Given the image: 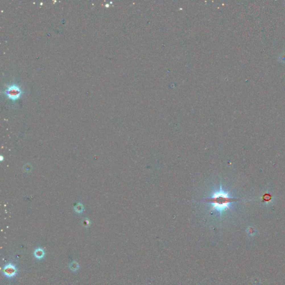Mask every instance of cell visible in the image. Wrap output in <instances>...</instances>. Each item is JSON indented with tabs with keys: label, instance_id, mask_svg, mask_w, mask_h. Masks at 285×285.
<instances>
[{
	"label": "cell",
	"instance_id": "cell-1",
	"mask_svg": "<svg viewBox=\"0 0 285 285\" xmlns=\"http://www.w3.org/2000/svg\"><path fill=\"white\" fill-rule=\"evenodd\" d=\"M236 201V199L231 197L228 193L224 191L220 187V189L214 192L207 202L212 205L211 210H216L222 214L223 212L230 209L231 204Z\"/></svg>",
	"mask_w": 285,
	"mask_h": 285
},
{
	"label": "cell",
	"instance_id": "cell-3",
	"mask_svg": "<svg viewBox=\"0 0 285 285\" xmlns=\"http://www.w3.org/2000/svg\"><path fill=\"white\" fill-rule=\"evenodd\" d=\"M17 272L16 268L12 264H8L3 268V272L4 274L8 277H12L16 275Z\"/></svg>",
	"mask_w": 285,
	"mask_h": 285
},
{
	"label": "cell",
	"instance_id": "cell-6",
	"mask_svg": "<svg viewBox=\"0 0 285 285\" xmlns=\"http://www.w3.org/2000/svg\"><path fill=\"white\" fill-rule=\"evenodd\" d=\"M247 233H248L249 235H254L255 233V230L254 228L251 227H249L247 230Z\"/></svg>",
	"mask_w": 285,
	"mask_h": 285
},
{
	"label": "cell",
	"instance_id": "cell-4",
	"mask_svg": "<svg viewBox=\"0 0 285 285\" xmlns=\"http://www.w3.org/2000/svg\"><path fill=\"white\" fill-rule=\"evenodd\" d=\"M34 255H35V256L37 258V259H41L44 256V251L42 249H40V248H39V249H37L35 251V252H34Z\"/></svg>",
	"mask_w": 285,
	"mask_h": 285
},
{
	"label": "cell",
	"instance_id": "cell-2",
	"mask_svg": "<svg viewBox=\"0 0 285 285\" xmlns=\"http://www.w3.org/2000/svg\"><path fill=\"white\" fill-rule=\"evenodd\" d=\"M6 96L13 100H16L18 99L21 94L22 91L17 85H12L9 86L5 91Z\"/></svg>",
	"mask_w": 285,
	"mask_h": 285
},
{
	"label": "cell",
	"instance_id": "cell-5",
	"mask_svg": "<svg viewBox=\"0 0 285 285\" xmlns=\"http://www.w3.org/2000/svg\"><path fill=\"white\" fill-rule=\"evenodd\" d=\"M70 269L73 271H77L79 269V265L77 262H73L70 265Z\"/></svg>",
	"mask_w": 285,
	"mask_h": 285
}]
</instances>
